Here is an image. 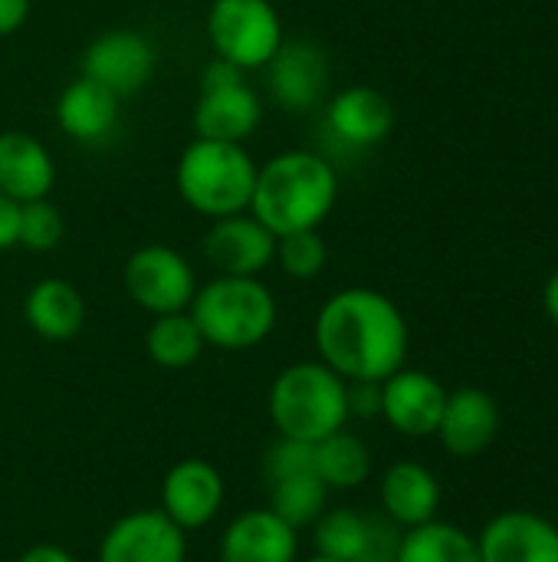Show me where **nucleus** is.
I'll list each match as a JSON object with an SVG mask.
<instances>
[{
    "mask_svg": "<svg viewBox=\"0 0 558 562\" xmlns=\"http://www.w3.org/2000/svg\"><path fill=\"white\" fill-rule=\"evenodd\" d=\"M316 352L345 382H385L408 359V319L398 303L368 286L332 293L316 316Z\"/></svg>",
    "mask_w": 558,
    "mask_h": 562,
    "instance_id": "obj_1",
    "label": "nucleus"
},
{
    "mask_svg": "<svg viewBox=\"0 0 558 562\" xmlns=\"http://www.w3.org/2000/svg\"><path fill=\"white\" fill-rule=\"evenodd\" d=\"M339 201L335 168L306 148L280 151L263 168H257V184L250 198V214L273 234L319 231Z\"/></svg>",
    "mask_w": 558,
    "mask_h": 562,
    "instance_id": "obj_2",
    "label": "nucleus"
},
{
    "mask_svg": "<svg viewBox=\"0 0 558 562\" xmlns=\"http://www.w3.org/2000/svg\"><path fill=\"white\" fill-rule=\"evenodd\" d=\"M270 422L283 438L322 441L349 425V382L326 362H293L270 385Z\"/></svg>",
    "mask_w": 558,
    "mask_h": 562,
    "instance_id": "obj_3",
    "label": "nucleus"
},
{
    "mask_svg": "<svg viewBox=\"0 0 558 562\" xmlns=\"http://www.w3.org/2000/svg\"><path fill=\"white\" fill-rule=\"evenodd\" d=\"M187 313L197 323L204 342L224 352H240L266 342L280 316L276 296L260 277L220 273L197 286Z\"/></svg>",
    "mask_w": 558,
    "mask_h": 562,
    "instance_id": "obj_4",
    "label": "nucleus"
},
{
    "mask_svg": "<svg viewBox=\"0 0 558 562\" xmlns=\"http://www.w3.org/2000/svg\"><path fill=\"white\" fill-rule=\"evenodd\" d=\"M174 184L181 201L217 221L240 211H250L253 184H257V161L237 142H214L194 138L174 168Z\"/></svg>",
    "mask_w": 558,
    "mask_h": 562,
    "instance_id": "obj_5",
    "label": "nucleus"
},
{
    "mask_svg": "<svg viewBox=\"0 0 558 562\" xmlns=\"http://www.w3.org/2000/svg\"><path fill=\"white\" fill-rule=\"evenodd\" d=\"M207 36L214 53L243 72L263 69L286 40L280 10L270 0H214Z\"/></svg>",
    "mask_w": 558,
    "mask_h": 562,
    "instance_id": "obj_6",
    "label": "nucleus"
},
{
    "mask_svg": "<svg viewBox=\"0 0 558 562\" xmlns=\"http://www.w3.org/2000/svg\"><path fill=\"white\" fill-rule=\"evenodd\" d=\"M263 119V102L253 86L243 79V69L214 56L201 72V95L194 105V132L197 138L237 142L243 145Z\"/></svg>",
    "mask_w": 558,
    "mask_h": 562,
    "instance_id": "obj_7",
    "label": "nucleus"
},
{
    "mask_svg": "<svg viewBox=\"0 0 558 562\" xmlns=\"http://www.w3.org/2000/svg\"><path fill=\"white\" fill-rule=\"evenodd\" d=\"M122 283H125L128 300L151 316L181 313L191 306V300L197 293L191 263L174 247H164V244L138 247L125 260Z\"/></svg>",
    "mask_w": 558,
    "mask_h": 562,
    "instance_id": "obj_8",
    "label": "nucleus"
},
{
    "mask_svg": "<svg viewBox=\"0 0 558 562\" xmlns=\"http://www.w3.org/2000/svg\"><path fill=\"white\" fill-rule=\"evenodd\" d=\"M158 53L138 30H105L82 53V76L125 99L148 86L155 76Z\"/></svg>",
    "mask_w": 558,
    "mask_h": 562,
    "instance_id": "obj_9",
    "label": "nucleus"
},
{
    "mask_svg": "<svg viewBox=\"0 0 558 562\" xmlns=\"http://www.w3.org/2000/svg\"><path fill=\"white\" fill-rule=\"evenodd\" d=\"M95 562H187V533L161 507L135 510L102 533Z\"/></svg>",
    "mask_w": 558,
    "mask_h": 562,
    "instance_id": "obj_10",
    "label": "nucleus"
},
{
    "mask_svg": "<svg viewBox=\"0 0 558 562\" xmlns=\"http://www.w3.org/2000/svg\"><path fill=\"white\" fill-rule=\"evenodd\" d=\"M270 95L286 112H309L326 99L329 89V59L309 40H283L273 59L263 66Z\"/></svg>",
    "mask_w": 558,
    "mask_h": 562,
    "instance_id": "obj_11",
    "label": "nucleus"
},
{
    "mask_svg": "<svg viewBox=\"0 0 558 562\" xmlns=\"http://www.w3.org/2000/svg\"><path fill=\"white\" fill-rule=\"evenodd\" d=\"M447 389L421 369L401 366L382 382V418L405 438H431L441 425Z\"/></svg>",
    "mask_w": 558,
    "mask_h": 562,
    "instance_id": "obj_12",
    "label": "nucleus"
},
{
    "mask_svg": "<svg viewBox=\"0 0 558 562\" xmlns=\"http://www.w3.org/2000/svg\"><path fill=\"white\" fill-rule=\"evenodd\" d=\"M276 254V237L250 214L217 217L204 234V257L220 277H260Z\"/></svg>",
    "mask_w": 558,
    "mask_h": 562,
    "instance_id": "obj_13",
    "label": "nucleus"
},
{
    "mask_svg": "<svg viewBox=\"0 0 558 562\" xmlns=\"http://www.w3.org/2000/svg\"><path fill=\"white\" fill-rule=\"evenodd\" d=\"M224 477L204 458H184L161 481V510L184 533L204 530L224 507Z\"/></svg>",
    "mask_w": 558,
    "mask_h": 562,
    "instance_id": "obj_14",
    "label": "nucleus"
},
{
    "mask_svg": "<svg viewBox=\"0 0 558 562\" xmlns=\"http://www.w3.org/2000/svg\"><path fill=\"white\" fill-rule=\"evenodd\" d=\"M480 562H558V527L533 510H503L480 533Z\"/></svg>",
    "mask_w": 558,
    "mask_h": 562,
    "instance_id": "obj_15",
    "label": "nucleus"
},
{
    "mask_svg": "<svg viewBox=\"0 0 558 562\" xmlns=\"http://www.w3.org/2000/svg\"><path fill=\"white\" fill-rule=\"evenodd\" d=\"M447 454L454 458H480L500 435V405L490 392L477 385H464L447 392L441 425L434 431Z\"/></svg>",
    "mask_w": 558,
    "mask_h": 562,
    "instance_id": "obj_16",
    "label": "nucleus"
},
{
    "mask_svg": "<svg viewBox=\"0 0 558 562\" xmlns=\"http://www.w3.org/2000/svg\"><path fill=\"white\" fill-rule=\"evenodd\" d=\"M217 557L220 562H296L299 537L270 507H250L224 527Z\"/></svg>",
    "mask_w": 558,
    "mask_h": 562,
    "instance_id": "obj_17",
    "label": "nucleus"
},
{
    "mask_svg": "<svg viewBox=\"0 0 558 562\" xmlns=\"http://www.w3.org/2000/svg\"><path fill=\"white\" fill-rule=\"evenodd\" d=\"M329 132L349 148H372L382 145L395 128V105L382 89L372 86H349L332 95L326 109Z\"/></svg>",
    "mask_w": 558,
    "mask_h": 562,
    "instance_id": "obj_18",
    "label": "nucleus"
},
{
    "mask_svg": "<svg viewBox=\"0 0 558 562\" xmlns=\"http://www.w3.org/2000/svg\"><path fill=\"white\" fill-rule=\"evenodd\" d=\"M382 514L401 530L421 527L441 510V481L431 468L418 461H395L378 484Z\"/></svg>",
    "mask_w": 558,
    "mask_h": 562,
    "instance_id": "obj_19",
    "label": "nucleus"
},
{
    "mask_svg": "<svg viewBox=\"0 0 558 562\" xmlns=\"http://www.w3.org/2000/svg\"><path fill=\"white\" fill-rule=\"evenodd\" d=\"M56 184V165L46 145L20 128L0 132V194L16 204L49 198Z\"/></svg>",
    "mask_w": 558,
    "mask_h": 562,
    "instance_id": "obj_20",
    "label": "nucleus"
},
{
    "mask_svg": "<svg viewBox=\"0 0 558 562\" xmlns=\"http://www.w3.org/2000/svg\"><path fill=\"white\" fill-rule=\"evenodd\" d=\"M56 122L66 132V138L95 145V142L109 138L118 125V95H112L105 86L79 76L59 92Z\"/></svg>",
    "mask_w": 558,
    "mask_h": 562,
    "instance_id": "obj_21",
    "label": "nucleus"
},
{
    "mask_svg": "<svg viewBox=\"0 0 558 562\" xmlns=\"http://www.w3.org/2000/svg\"><path fill=\"white\" fill-rule=\"evenodd\" d=\"M23 319L39 339L69 342L72 336H79L86 323V300L69 280L46 277L30 286L23 300Z\"/></svg>",
    "mask_w": 558,
    "mask_h": 562,
    "instance_id": "obj_22",
    "label": "nucleus"
},
{
    "mask_svg": "<svg viewBox=\"0 0 558 562\" xmlns=\"http://www.w3.org/2000/svg\"><path fill=\"white\" fill-rule=\"evenodd\" d=\"M395 562H480L477 537L441 517L401 533Z\"/></svg>",
    "mask_w": 558,
    "mask_h": 562,
    "instance_id": "obj_23",
    "label": "nucleus"
},
{
    "mask_svg": "<svg viewBox=\"0 0 558 562\" xmlns=\"http://www.w3.org/2000/svg\"><path fill=\"white\" fill-rule=\"evenodd\" d=\"M316 477L329 491H355L372 477V451L345 428L316 441Z\"/></svg>",
    "mask_w": 558,
    "mask_h": 562,
    "instance_id": "obj_24",
    "label": "nucleus"
},
{
    "mask_svg": "<svg viewBox=\"0 0 558 562\" xmlns=\"http://www.w3.org/2000/svg\"><path fill=\"white\" fill-rule=\"evenodd\" d=\"M204 336L197 329V323L191 319L187 310L181 313H164V316H155L148 333H145V352L155 366L161 369H187L201 359L204 352Z\"/></svg>",
    "mask_w": 558,
    "mask_h": 562,
    "instance_id": "obj_25",
    "label": "nucleus"
},
{
    "mask_svg": "<svg viewBox=\"0 0 558 562\" xmlns=\"http://www.w3.org/2000/svg\"><path fill=\"white\" fill-rule=\"evenodd\" d=\"M372 537V514L355 507H326L312 524V547L319 557L339 562H362Z\"/></svg>",
    "mask_w": 558,
    "mask_h": 562,
    "instance_id": "obj_26",
    "label": "nucleus"
},
{
    "mask_svg": "<svg viewBox=\"0 0 558 562\" xmlns=\"http://www.w3.org/2000/svg\"><path fill=\"white\" fill-rule=\"evenodd\" d=\"M326 501H329V487L316 474H303V477H286V481L270 484L266 507L299 533L326 514Z\"/></svg>",
    "mask_w": 558,
    "mask_h": 562,
    "instance_id": "obj_27",
    "label": "nucleus"
},
{
    "mask_svg": "<svg viewBox=\"0 0 558 562\" xmlns=\"http://www.w3.org/2000/svg\"><path fill=\"white\" fill-rule=\"evenodd\" d=\"M273 260L280 263V270L293 280H312L326 270L329 250L326 240L319 237V231H296V234H283L276 237V254Z\"/></svg>",
    "mask_w": 558,
    "mask_h": 562,
    "instance_id": "obj_28",
    "label": "nucleus"
},
{
    "mask_svg": "<svg viewBox=\"0 0 558 562\" xmlns=\"http://www.w3.org/2000/svg\"><path fill=\"white\" fill-rule=\"evenodd\" d=\"M62 234H66L62 214L49 198L26 201L20 207V247H26L33 254H46V250L59 247Z\"/></svg>",
    "mask_w": 558,
    "mask_h": 562,
    "instance_id": "obj_29",
    "label": "nucleus"
},
{
    "mask_svg": "<svg viewBox=\"0 0 558 562\" xmlns=\"http://www.w3.org/2000/svg\"><path fill=\"white\" fill-rule=\"evenodd\" d=\"M303 474H316V445L280 435L263 451V477H266V484H276V481H286V477H303Z\"/></svg>",
    "mask_w": 558,
    "mask_h": 562,
    "instance_id": "obj_30",
    "label": "nucleus"
},
{
    "mask_svg": "<svg viewBox=\"0 0 558 562\" xmlns=\"http://www.w3.org/2000/svg\"><path fill=\"white\" fill-rule=\"evenodd\" d=\"M349 418H382V382H349Z\"/></svg>",
    "mask_w": 558,
    "mask_h": 562,
    "instance_id": "obj_31",
    "label": "nucleus"
},
{
    "mask_svg": "<svg viewBox=\"0 0 558 562\" xmlns=\"http://www.w3.org/2000/svg\"><path fill=\"white\" fill-rule=\"evenodd\" d=\"M20 207L13 198L0 194V250L20 247Z\"/></svg>",
    "mask_w": 558,
    "mask_h": 562,
    "instance_id": "obj_32",
    "label": "nucleus"
},
{
    "mask_svg": "<svg viewBox=\"0 0 558 562\" xmlns=\"http://www.w3.org/2000/svg\"><path fill=\"white\" fill-rule=\"evenodd\" d=\"M30 16V0H0V36H13Z\"/></svg>",
    "mask_w": 558,
    "mask_h": 562,
    "instance_id": "obj_33",
    "label": "nucleus"
},
{
    "mask_svg": "<svg viewBox=\"0 0 558 562\" xmlns=\"http://www.w3.org/2000/svg\"><path fill=\"white\" fill-rule=\"evenodd\" d=\"M16 562H76V557L56 543H33L30 550H23Z\"/></svg>",
    "mask_w": 558,
    "mask_h": 562,
    "instance_id": "obj_34",
    "label": "nucleus"
},
{
    "mask_svg": "<svg viewBox=\"0 0 558 562\" xmlns=\"http://www.w3.org/2000/svg\"><path fill=\"white\" fill-rule=\"evenodd\" d=\"M543 306H546V316L558 326V270L546 280V286H543Z\"/></svg>",
    "mask_w": 558,
    "mask_h": 562,
    "instance_id": "obj_35",
    "label": "nucleus"
},
{
    "mask_svg": "<svg viewBox=\"0 0 558 562\" xmlns=\"http://www.w3.org/2000/svg\"><path fill=\"white\" fill-rule=\"evenodd\" d=\"M303 562H339V560H329V557H319V553H312L309 560H303Z\"/></svg>",
    "mask_w": 558,
    "mask_h": 562,
    "instance_id": "obj_36",
    "label": "nucleus"
}]
</instances>
